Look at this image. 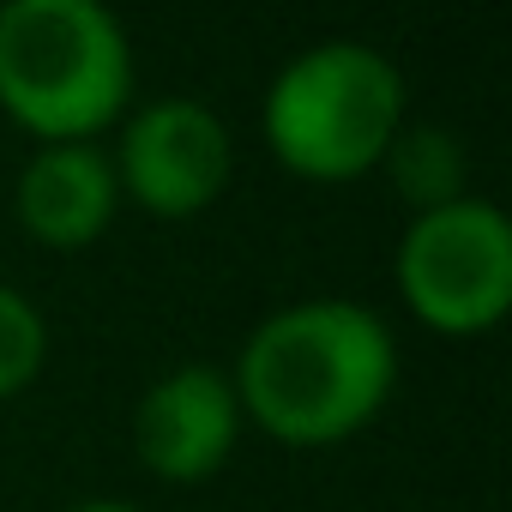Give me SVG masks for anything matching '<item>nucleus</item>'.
<instances>
[{
    "label": "nucleus",
    "mask_w": 512,
    "mask_h": 512,
    "mask_svg": "<svg viewBox=\"0 0 512 512\" xmlns=\"http://www.w3.org/2000/svg\"><path fill=\"white\" fill-rule=\"evenodd\" d=\"M398 380L392 332L356 302H302L247 338L235 404L284 446H338L380 416Z\"/></svg>",
    "instance_id": "obj_1"
},
{
    "label": "nucleus",
    "mask_w": 512,
    "mask_h": 512,
    "mask_svg": "<svg viewBox=\"0 0 512 512\" xmlns=\"http://www.w3.org/2000/svg\"><path fill=\"white\" fill-rule=\"evenodd\" d=\"M133 91V49L97 0L0 7V109L49 145H85Z\"/></svg>",
    "instance_id": "obj_2"
},
{
    "label": "nucleus",
    "mask_w": 512,
    "mask_h": 512,
    "mask_svg": "<svg viewBox=\"0 0 512 512\" xmlns=\"http://www.w3.org/2000/svg\"><path fill=\"white\" fill-rule=\"evenodd\" d=\"M404 127V79L368 43H320L296 55L266 91V139L308 181H350L374 169Z\"/></svg>",
    "instance_id": "obj_3"
},
{
    "label": "nucleus",
    "mask_w": 512,
    "mask_h": 512,
    "mask_svg": "<svg viewBox=\"0 0 512 512\" xmlns=\"http://www.w3.org/2000/svg\"><path fill=\"white\" fill-rule=\"evenodd\" d=\"M398 290L434 332L470 338L512 308V223L488 199L422 211L398 241Z\"/></svg>",
    "instance_id": "obj_4"
},
{
    "label": "nucleus",
    "mask_w": 512,
    "mask_h": 512,
    "mask_svg": "<svg viewBox=\"0 0 512 512\" xmlns=\"http://www.w3.org/2000/svg\"><path fill=\"white\" fill-rule=\"evenodd\" d=\"M229 169H235L229 127L193 97H163L127 121L115 187H127L157 217H193L223 193Z\"/></svg>",
    "instance_id": "obj_5"
},
{
    "label": "nucleus",
    "mask_w": 512,
    "mask_h": 512,
    "mask_svg": "<svg viewBox=\"0 0 512 512\" xmlns=\"http://www.w3.org/2000/svg\"><path fill=\"white\" fill-rule=\"evenodd\" d=\"M235 428V386L199 362L163 374L133 410V446L145 470H157L163 482H205L211 470H223V458L235 452Z\"/></svg>",
    "instance_id": "obj_6"
},
{
    "label": "nucleus",
    "mask_w": 512,
    "mask_h": 512,
    "mask_svg": "<svg viewBox=\"0 0 512 512\" xmlns=\"http://www.w3.org/2000/svg\"><path fill=\"white\" fill-rule=\"evenodd\" d=\"M115 163L91 145H43L19 175V223L43 247H91L115 217Z\"/></svg>",
    "instance_id": "obj_7"
},
{
    "label": "nucleus",
    "mask_w": 512,
    "mask_h": 512,
    "mask_svg": "<svg viewBox=\"0 0 512 512\" xmlns=\"http://www.w3.org/2000/svg\"><path fill=\"white\" fill-rule=\"evenodd\" d=\"M380 163L392 169V187L416 205V217L464 199V151L440 127H398Z\"/></svg>",
    "instance_id": "obj_8"
},
{
    "label": "nucleus",
    "mask_w": 512,
    "mask_h": 512,
    "mask_svg": "<svg viewBox=\"0 0 512 512\" xmlns=\"http://www.w3.org/2000/svg\"><path fill=\"white\" fill-rule=\"evenodd\" d=\"M43 356H49L43 314H37V308H31L19 290H7V284H0V398L25 392V386L37 380Z\"/></svg>",
    "instance_id": "obj_9"
},
{
    "label": "nucleus",
    "mask_w": 512,
    "mask_h": 512,
    "mask_svg": "<svg viewBox=\"0 0 512 512\" xmlns=\"http://www.w3.org/2000/svg\"><path fill=\"white\" fill-rule=\"evenodd\" d=\"M73 512H139V506H127V500H85V506H73Z\"/></svg>",
    "instance_id": "obj_10"
}]
</instances>
